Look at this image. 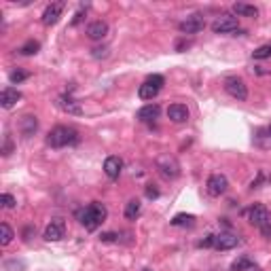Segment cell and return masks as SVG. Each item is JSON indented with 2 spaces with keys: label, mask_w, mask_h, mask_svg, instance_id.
<instances>
[{
  "label": "cell",
  "mask_w": 271,
  "mask_h": 271,
  "mask_svg": "<svg viewBox=\"0 0 271 271\" xmlns=\"http://www.w3.org/2000/svg\"><path fill=\"white\" fill-rule=\"evenodd\" d=\"M106 216H108V210H106V206L100 201H93L87 208L76 212V218H79V222L87 231H95L106 220Z\"/></svg>",
  "instance_id": "6da1fadb"
},
{
  "label": "cell",
  "mask_w": 271,
  "mask_h": 271,
  "mask_svg": "<svg viewBox=\"0 0 271 271\" xmlns=\"http://www.w3.org/2000/svg\"><path fill=\"white\" fill-rule=\"evenodd\" d=\"M79 131L72 127H66V125H57L55 129H51V133L47 136V144L51 149H64V147H76L79 144Z\"/></svg>",
  "instance_id": "7a4b0ae2"
},
{
  "label": "cell",
  "mask_w": 271,
  "mask_h": 271,
  "mask_svg": "<svg viewBox=\"0 0 271 271\" xmlns=\"http://www.w3.org/2000/svg\"><path fill=\"white\" fill-rule=\"evenodd\" d=\"M163 85H166V79H163L161 74H151L149 79L140 85V89H138L140 100H144V102L155 100L159 95V91L163 89Z\"/></svg>",
  "instance_id": "3957f363"
},
{
  "label": "cell",
  "mask_w": 271,
  "mask_h": 271,
  "mask_svg": "<svg viewBox=\"0 0 271 271\" xmlns=\"http://www.w3.org/2000/svg\"><path fill=\"white\" fill-rule=\"evenodd\" d=\"M237 28H239V19L235 15H229V13L218 15L214 22H212V32L214 34H229V32H235Z\"/></svg>",
  "instance_id": "277c9868"
},
{
  "label": "cell",
  "mask_w": 271,
  "mask_h": 271,
  "mask_svg": "<svg viewBox=\"0 0 271 271\" xmlns=\"http://www.w3.org/2000/svg\"><path fill=\"white\" fill-rule=\"evenodd\" d=\"M225 91L231 95V98H235L237 102L248 100V87L241 79H237V76H229V79L225 81Z\"/></svg>",
  "instance_id": "5b68a950"
},
{
  "label": "cell",
  "mask_w": 271,
  "mask_h": 271,
  "mask_svg": "<svg viewBox=\"0 0 271 271\" xmlns=\"http://www.w3.org/2000/svg\"><path fill=\"white\" fill-rule=\"evenodd\" d=\"M203 28H206V19H203V15L201 13H193V15H189L185 19V22H180L178 30L182 34H197V32L203 30Z\"/></svg>",
  "instance_id": "8992f818"
},
{
  "label": "cell",
  "mask_w": 271,
  "mask_h": 271,
  "mask_svg": "<svg viewBox=\"0 0 271 271\" xmlns=\"http://www.w3.org/2000/svg\"><path fill=\"white\" fill-rule=\"evenodd\" d=\"M208 193L212 197H220V195H225L227 189H229V180L225 174H212V176L208 178V185H206Z\"/></svg>",
  "instance_id": "52a82bcc"
},
{
  "label": "cell",
  "mask_w": 271,
  "mask_h": 271,
  "mask_svg": "<svg viewBox=\"0 0 271 271\" xmlns=\"http://www.w3.org/2000/svg\"><path fill=\"white\" fill-rule=\"evenodd\" d=\"M248 220L252 222L254 227H265V225H269V222H271V214H269L267 206H263V203H254V206L248 210Z\"/></svg>",
  "instance_id": "ba28073f"
},
{
  "label": "cell",
  "mask_w": 271,
  "mask_h": 271,
  "mask_svg": "<svg viewBox=\"0 0 271 271\" xmlns=\"http://www.w3.org/2000/svg\"><path fill=\"white\" fill-rule=\"evenodd\" d=\"M157 168H159V172H161L166 178H176L178 174H180L178 161L174 159V157H170V155H166V157H161V159H159Z\"/></svg>",
  "instance_id": "9c48e42d"
},
{
  "label": "cell",
  "mask_w": 271,
  "mask_h": 271,
  "mask_svg": "<svg viewBox=\"0 0 271 271\" xmlns=\"http://www.w3.org/2000/svg\"><path fill=\"white\" fill-rule=\"evenodd\" d=\"M64 3H51V5H47L45 9V13H43V24L45 26H55L57 22H60V17L64 13Z\"/></svg>",
  "instance_id": "30bf717a"
},
{
  "label": "cell",
  "mask_w": 271,
  "mask_h": 271,
  "mask_svg": "<svg viewBox=\"0 0 271 271\" xmlns=\"http://www.w3.org/2000/svg\"><path fill=\"white\" fill-rule=\"evenodd\" d=\"M64 231H66L64 220L62 218H53L45 229V239L47 241H60L64 237Z\"/></svg>",
  "instance_id": "8fae6325"
},
{
  "label": "cell",
  "mask_w": 271,
  "mask_h": 271,
  "mask_svg": "<svg viewBox=\"0 0 271 271\" xmlns=\"http://www.w3.org/2000/svg\"><path fill=\"white\" fill-rule=\"evenodd\" d=\"M121 170H123V161H121V157H117V155H110V157L104 161V172L110 180H117L121 176Z\"/></svg>",
  "instance_id": "7c38bea8"
},
{
  "label": "cell",
  "mask_w": 271,
  "mask_h": 271,
  "mask_svg": "<svg viewBox=\"0 0 271 271\" xmlns=\"http://www.w3.org/2000/svg\"><path fill=\"white\" fill-rule=\"evenodd\" d=\"M22 100V91L15 89V87H5L3 93H0V104H3V108H13V106Z\"/></svg>",
  "instance_id": "4fadbf2b"
},
{
  "label": "cell",
  "mask_w": 271,
  "mask_h": 271,
  "mask_svg": "<svg viewBox=\"0 0 271 271\" xmlns=\"http://www.w3.org/2000/svg\"><path fill=\"white\" fill-rule=\"evenodd\" d=\"M159 112H161V108H159V104H147V106H142V108L136 112V119L138 121H142V123H151V121H155L159 117Z\"/></svg>",
  "instance_id": "5bb4252c"
},
{
  "label": "cell",
  "mask_w": 271,
  "mask_h": 271,
  "mask_svg": "<svg viewBox=\"0 0 271 271\" xmlns=\"http://www.w3.org/2000/svg\"><path fill=\"white\" fill-rule=\"evenodd\" d=\"M57 106H60V108L64 112H68V114H83L81 104L76 102L72 95H60V98H57Z\"/></svg>",
  "instance_id": "9a60e30c"
},
{
  "label": "cell",
  "mask_w": 271,
  "mask_h": 271,
  "mask_svg": "<svg viewBox=\"0 0 271 271\" xmlns=\"http://www.w3.org/2000/svg\"><path fill=\"white\" fill-rule=\"evenodd\" d=\"M108 34V24L98 19V22H91L87 26V36L91 38V41H102V38Z\"/></svg>",
  "instance_id": "2e32d148"
},
{
  "label": "cell",
  "mask_w": 271,
  "mask_h": 271,
  "mask_svg": "<svg viewBox=\"0 0 271 271\" xmlns=\"http://www.w3.org/2000/svg\"><path fill=\"white\" fill-rule=\"evenodd\" d=\"M235 246H239V237L235 233H220L214 239V248L216 250H231Z\"/></svg>",
  "instance_id": "e0dca14e"
},
{
  "label": "cell",
  "mask_w": 271,
  "mask_h": 271,
  "mask_svg": "<svg viewBox=\"0 0 271 271\" xmlns=\"http://www.w3.org/2000/svg\"><path fill=\"white\" fill-rule=\"evenodd\" d=\"M168 117L172 123H185L189 121V108L185 104H172L168 108Z\"/></svg>",
  "instance_id": "ac0fdd59"
},
{
  "label": "cell",
  "mask_w": 271,
  "mask_h": 271,
  "mask_svg": "<svg viewBox=\"0 0 271 271\" xmlns=\"http://www.w3.org/2000/svg\"><path fill=\"white\" fill-rule=\"evenodd\" d=\"M36 129H38V121H36V117H32V114H26V117L19 119V131H22V136H26V138L34 136Z\"/></svg>",
  "instance_id": "d6986e66"
},
{
  "label": "cell",
  "mask_w": 271,
  "mask_h": 271,
  "mask_svg": "<svg viewBox=\"0 0 271 271\" xmlns=\"http://www.w3.org/2000/svg\"><path fill=\"white\" fill-rule=\"evenodd\" d=\"M233 11H235L237 17H256L258 15V9L252 7V5H246V3H235Z\"/></svg>",
  "instance_id": "ffe728a7"
},
{
  "label": "cell",
  "mask_w": 271,
  "mask_h": 271,
  "mask_svg": "<svg viewBox=\"0 0 271 271\" xmlns=\"http://www.w3.org/2000/svg\"><path fill=\"white\" fill-rule=\"evenodd\" d=\"M140 210H142L140 201L138 199H129L127 206H125V218H127V220H136V218L140 216Z\"/></svg>",
  "instance_id": "44dd1931"
},
{
  "label": "cell",
  "mask_w": 271,
  "mask_h": 271,
  "mask_svg": "<svg viewBox=\"0 0 271 271\" xmlns=\"http://www.w3.org/2000/svg\"><path fill=\"white\" fill-rule=\"evenodd\" d=\"M254 269V260L250 256H239L233 265H231V271H250Z\"/></svg>",
  "instance_id": "7402d4cb"
},
{
  "label": "cell",
  "mask_w": 271,
  "mask_h": 271,
  "mask_svg": "<svg viewBox=\"0 0 271 271\" xmlns=\"http://www.w3.org/2000/svg\"><path fill=\"white\" fill-rule=\"evenodd\" d=\"M172 225L174 227H193L195 225V216L193 214H176L172 218Z\"/></svg>",
  "instance_id": "603a6c76"
},
{
  "label": "cell",
  "mask_w": 271,
  "mask_h": 271,
  "mask_svg": "<svg viewBox=\"0 0 271 271\" xmlns=\"http://www.w3.org/2000/svg\"><path fill=\"white\" fill-rule=\"evenodd\" d=\"M13 237H15L13 229L9 227L7 222H3V225H0V246H9L13 241Z\"/></svg>",
  "instance_id": "cb8c5ba5"
},
{
  "label": "cell",
  "mask_w": 271,
  "mask_h": 271,
  "mask_svg": "<svg viewBox=\"0 0 271 271\" xmlns=\"http://www.w3.org/2000/svg\"><path fill=\"white\" fill-rule=\"evenodd\" d=\"M38 49H41V43L34 41V38H32V41H28L26 45L19 47V53H22V55H36V53H38Z\"/></svg>",
  "instance_id": "d4e9b609"
},
{
  "label": "cell",
  "mask_w": 271,
  "mask_h": 271,
  "mask_svg": "<svg viewBox=\"0 0 271 271\" xmlns=\"http://www.w3.org/2000/svg\"><path fill=\"white\" fill-rule=\"evenodd\" d=\"M28 76H30V74H28L26 70H13L11 74H9V81H11L13 85H19V83H24Z\"/></svg>",
  "instance_id": "484cf974"
},
{
  "label": "cell",
  "mask_w": 271,
  "mask_h": 271,
  "mask_svg": "<svg viewBox=\"0 0 271 271\" xmlns=\"http://www.w3.org/2000/svg\"><path fill=\"white\" fill-rule=\"evenodd\" d=\"M254 60H267V57H271V45H263L258 47V49L252 53Z\"/></svg>",
  "instance_id": "4316f807"
},
{
  "label": "cell",
  "mask_w": 271,
  "mask_h": 271,
  "mask_svg": "<svg viewBox=\"0 0 271 271\" xmlns=\"http://www.w3.org/2000/svg\"><path fill=\"white\" fill-rule=\"evenodd\" d=\"M5 269H7V271H24V269H26V263H24V260L13 258V260H7Z\"/></svg>",
  "instance_id": "83f0119b"
},
{
  "label": "cell",
  "mask_w": 271,
  "mask_h": 271,
  "mask_svg": "<svg viewBox=\"0 0 271 271\" xmlns=\"http://www.w3.org/2000/svg\"><path fill=\"white\" fill-rule=\"evenodd\" d=\"M0 201H3V206H5V208H9V210L17 206V201H15V197L11 195V193H3V197H0Z\"/></svg>",
  "instance_id": "f1b7e54d"
},
{
  "label": "cell",
  "mask_w": 271,
  "mask_h": 271,
  "mask_svg": "<svg viewBox=\"0 0 271 271\" xmlns=\"http://www.w3.org/2000/svg\"><path fill=\"white\" fill-rule=\"evenodd\" d=\"M214 239H216V235H206L197 246L199 248H212V246H214Z\"/></svg>",
  "instance_id": "f546056e"
},
{
  "label": "cell",
  "mask_w": 271,
  "mask_h": 271,
  "mask_svg": "<svg viewBox=\"0 0 271 271\" xmlns=\"http://www.w3.org/2000/svg\"><path fill=\"white\" fill-rule=\"evenodd\" d=\"M100 239H102V241H119V235H117V233H112V231H110V233H102V235H100Z\"/></svg>",
  "instance_id": "4dcf8cb0"
},
{
  "label": "cell",
  "mask_w": 271,
  "mask_h": 271,
  "mask_svg": "<svg viewBox=\"0 0 271 271\" xmlns=\"http://www.w3.org/2000/svg\"><path fill=\"white\" fill-rule=\"evenodd\" d=\"M187 47H191V41H187V38H180V41L176 43V51H185Z\"/></svg>",
  "instance_id": "1f68e13d"
},
{
  "label": "cell",
  "mask_w": 271,
  "mask_h": 271,
  "mask_svg": "<svg viewBox=\"0 0 271 271\" xmlns=\"http://www.w3.org/2000/svg\"><path fill=\"white\" fill-rule=\"evenodd\" d=\"M83 15H85L83 9H81V11H76V15L72 17V22H70V26H79V24L83 22Z\"/></svg>",
  "instance_id": "d6a6232c"
},
{
  "label": "cell",
  "mask_w": 271,
  "mask_h": 271,
  "mask_svg": "<svg viewBox=\"0 0 271 271\" xmlns=\"http://www.w3.org/2000/svg\"><path fill=\"white\" fill-rule=\"evenodd\" d=\"M108 55V49H106V47H95L93 49V57H106Z\"/></svg>",
  "instance_id": "836d02e7"
},
{
  "label": "cell",
  "mask_w": 271,
  "mask_h": 271,
  "mask_svg": "<svg viewBox=\"0 0 271 271\" xmlns=\"http://www.w3.org/2000/svg\"><path fill=\"white\" fill-rule=\"evenodd\" d=\"M147 197H149V199H157V197H159V191L153 189V187H149V189H147Z\"/></svg>",
  "instance_id": "e575fe53"
},
{
  "label": "cell",
  "mask_w": 271,
  "mask_h": 271,
  "mask_svg": "<svg viewBox=\"0 0 271 271\" xmlns=\"http://www.w3.org/2000/svg\"><path fill=\"white\" fill-rule=\"evenodd\" d=\"M260 231H263V235L267 239H271V222H269V225H265V227H260Z\"/></svg>",
  "instance_id": "d590c367"
},
{
  "label": "cell",
  "mask_w": 271,
  "mask_h": 271,
  "mask_svg": "<svg viewBox=\"0 0 271 271\" xmlns=\"http://www.w3.org/2000/svg\"><path fill=\"white\" fill-rule=\"evenodd\" d=\"M11 149H13L11 140H7V144H5V151H3V155H11Z\"/></svg>",
  "instance_id": "8d00e7d4"
},
{
  "label": "cell",
  "mask_w": 271,
  "mask_h": 271,
  "mask_svg": "<svg viewBox=\"0 0 271 271\" xmlns=\"http://www.w3.org/2000/svg\"><path fill=\"white\" fill-rule=\"evenodd\" d=\"M267 131H269V136H271V125H269V127H267Z\"/></svg>",
  "instance_id": "74e56055"
},
{
  "label": "cell",
  "mask_w": 271,
  "mask_h": 271,
  "mask_svg": "<svg viewBox=\"0 0 271 271\" xmlns=\"http://www.w3.org/2000/svg\"><path fill=\"white\" fill-rule=\"evenodd\" d=\"M142 271H153V269H142Z\"/></svg>",
  "instance_id": "f35d334b"
}]
</instances>
